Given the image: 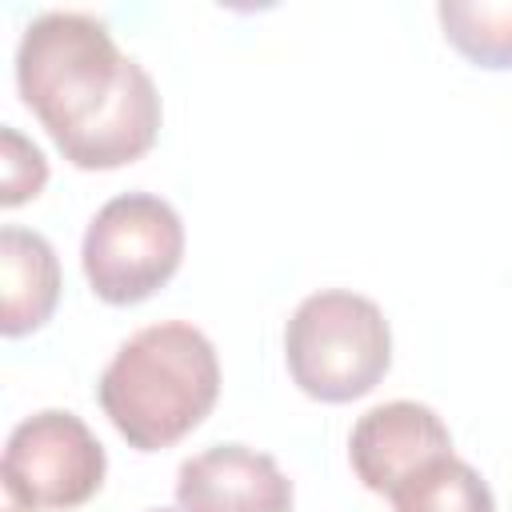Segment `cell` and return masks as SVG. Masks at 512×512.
I'll return each mask as SVG.
<instances>
[{
  "label": "cell",
  "instance_id": "11",
  "mask_svg": "<svg viewBox=\"0 0 512 512\" xmlns=\"http://www.w3.org/2000/svg\"><path fill=\"white\" fill-rule=\"evenodd\" d=\"M48 184V160L44 152L12 124L0 128V204L20 208L36 200Z\"/></svg>",
  "mask_w": 512,
  "mask_h": 512
},
{
  "label": "cell",
  "instance_id": "7",
  "mask_svg": "<svg viewBox=\"0 0 512 512\" xmlns=\"http://www.w3.org/2000/svg\"><path fill=\"white\" fill-rule=\"evenodd\" d=\"M292 480L268 452L212 444L176 472V504L188 512H292Z\"/></svg>",
  "mask_w": 512,
  "mask_h": 512
},
{
  "label": "cell",
  "instance_id": "4",
  "mask_svg": "<svg viewBox=\"0 0 512 512\" xmlns=\"http://www.w3.org/2000/svg\"><path fill=\"white\" fill-rule=\"evenodd\" d=\"M184 264V220L156 192H120L84 228L80 268L96 300L132 308L156 296Z\"/></svg>",
  "mask_w": 512,
  "mask_h": 512
},
{
  "label": "cell",
  "instance_id": "6",
  "mask_svg": "<svg viewBox=\"0 0 512 512\" xmlns=\"http://www.w3.org/2000/svg\"><path fill=\"white\" fill-rule=\"evenodd\" d=\"M440 456H452V432L436 408L420 400L376 404L352 424L348 436V464L356 480L376 496H392V488Z\"/></svg>",
  "mask_w": 512,
  "mask_h": 512
},
{
  "label": "cell",
  "instance_id": "3",
  "mask_svg": "<svg viewBox=\"0 0 512 512\" xmlns=\"http://www.w3.org/2000/svg\"><path fill=\"white\" fill-rule=\"evenodd\" d=\"M284 364L308 400L352 404L388 376L392 328L376 300L352 288H320L284 324Z\"/></svg>",
  "mask_w": 512,
  "mask_h": 512
},
{
  "label": "cell",
  "instance_id": "10",
  "mask_svg": "<svg viewBox=\"0 0 512 512\" xmlns=\"http://www.w3.org/2000/svg\"><path fill=\"white\" fill-rule=\"evenodd\" d=\"M388 504L392 512H496L488 480L456 452L432 460L400 488H392Z\"/></svg>",
  "mask_w": 512,
  "mask_h": 512
},
{
  "label": "cell",
  "instance_id": "9",
  "mask_svg": "<svg viewBox=\"0 0 512 512\" xmlns=\"http://www.w3.org/2000/svg\"><path fill=\"white\" fill-rule=\"evenodd\" d=\"M436 20L468 64L512 72V0H444L436 4Z\"/></svg>",
  "mask_w": 512,
  "mask_h": 512
},
{
  "label": "cell",
  "instance_id": "2",
  "mask_svg": "<svg viewBox=\"0 0 512 512\" xmlns=\"http://www.w3.org/2000/svg\"><path fill=\"white\" fill-rule=\"evenodd\" d=\"M96 400L128 448H172L192 436L220 400L216 344L188 320L144 324L104 364Z\"/></svg>",
  "mask_w": 512,
  "mask_h": 512
},
{
  "label": "cell",
  "instance_id": "1",
  "mask_svg": "<svg viewBox=\"0 0 512 512\" xmlns=\"http://www.w3.org/2000/svg\"><path fill=\"white\" fill-rule=\"evenodd\" d=\"M16 92L56 152L80 172H112L152 152L164 104L148 68L120 52L92 12H40L16 44Z\"/></svg>",
  "mask_w": 512,
  "mask_h": 512
},
{
  "label": "cell",
  "instance_id": "12",
  "mask_svg": "<svg viewBox=\"0 0 512 512\" xmlns=\"http://www.w3.org/2000/svg\"><path fill=\"white\" fill-rule=\"evenodd\" d=\"M148 512H188L184 504H176V508H148Z\"/></svg>",
  "mask_w": 512,
  "mask_h": 512
},
{
  "label": "cell",
  "instance_id": "8",
  "mask_svg": "<svg viewBox=\"0 0 512 512\" xmlns=\"http://www.w3.org/2000/svg\"><path fill=\"white\" fill-rule=\"evenodd\" d=\"M60 304V256L48 236L4 224L0 228V332L20 340L40 332Z\"/></svg>",
  "mask_w": 512,
  "mask_h": 512
},
{
  "label": "cell",
  "instance_id": "5",
  "mask_svg": "<svg viewBox=\"0 0 512 512\" xmlns=\"http://www.w3.org/2000/svg\"><path fill=\"white\" fill-rule=\"evenodd\" d=\"M108 456L96 432L68 408L24 416L0 456V512H68L104 488Z\"/></svg>",
  "mask_w": 512,
  "mask_h": 512
}]
</instances>
